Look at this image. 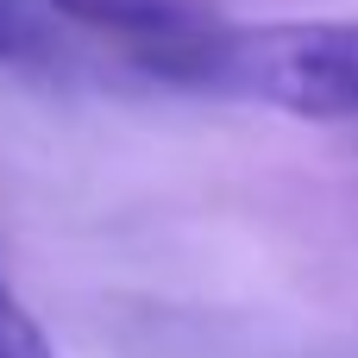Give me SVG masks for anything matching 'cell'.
Masks as SVG:
<instances>
[{"label":"cell","mask_w":358,"mask_h":358,"mask_svg":"<svg viewBox=\"0 0 358 358\" xmlns=\"http://www.w3.org/2000/svg\"><path fill=\"white\" fill-rule=\"evenodd\" d=\"M132 63L189 94L258 101L296 120H358V25H327V19L321 25H220L214 19Z\"/></svg>","instance_id":"1"},{"label":"cell","mask_w":358,"mask_h":358,"mask_svg":"<svg viewBox=\"0 0 358 358\" xmlns=\"http://www.w3.org/2000/svg\"><path fill=\"white\" fill-rule=\"evenodd\" d=\"M44 6L57 19H69V25L120 38L132 57L164 50V44H176V38H189V31H201V25L220 19L208 0H44Z\"/></svg>","instance_id":"2"},{"label":"cell","mask_w":358,"mask_h":358,"mask_svg":"<svg viewBox=\"0 0 358 358\" xmlns=\"http://www.w3.org/2000/svg\"><path fill=\"white\" fill-rule=\"evenodd\" d=\"M50 50V6L44 0H0V63H25Z\"/></svg>","instance_id":"3"}]
</instances>
